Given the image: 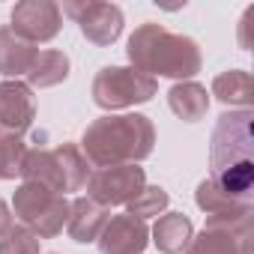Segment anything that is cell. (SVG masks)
I'll return each instance as SVG.
<instances>
[{
	"label": "cell",
	"instance_id": "obj_11",
	"mask_svg": "<svg viewBox=\"0 0 254 254\" xmlns=\"http://www.w3.org/2000/svg\"><path fill=\"white\" fill-rule=\"evenodd\" d=\"M251 239V221H224L206 218L200 236H191L186 254H239V245Z\"/></svg>",
	"mask_w": 254,
	"mask_h": 254
},
{
	"label": "cell",
	"instance_id": "obj_22",
	"mask_svg": "<svg viewBox=\"0 0 254 254\" xmlns=\"http://www.w3.org/2000/svg\"><path fill=\"white\" fill-rule=\"evenodd\" d=\"M39 242L42 239L27 227H12L0 239V254H39Z\"/></svg>",
	"mask_w": 254,
	"mask_h": 254
},
{
	"label": "cell",
	"instance_id": "obj_6",
	"mask_svg": "<svg viewBox=\"0 0 254 254\" xmlns=\"http://www.w3.org/2000/svg\"><path fill=\"white\" fill-rule=\"evenodd\" d=\"M156 90H159L156 78H150L132 66H105L93 78V102L102 111L144 105L156 96Z\"/></svg>",
	"mask_w": 254,
	"mask_h": 254
},
{
	"label": "cell",
	"instance_id": "obj_18",
	"mask_svg": "<svg viewBox=\"0 0 254 254\" xmlns=\"http://www.w3.org/2000/svg\"><path fill=\"white\" fill-rule=\"evenodd\" d=\"M24 78H27V87H30V90H33V87H36V90L57 87L60 81L69 78V57H66L63 51H54V48L39 51L36 60H33V66H30V72H27Z\"/></svg>",
	"mask_w": 254,
	"mask_h": 254
},
{
	"label": "cell",
	"instance_id": "obj_14",
	"mask_svg": "<svg viewBox=\"0 0 254 254\" xmlns=\"http://www.w3.org/2000/svg\"><path fill=\"white\" fill-rule=\"evenodd\" d=\"M194 200L209 218H251V200L248 197H233V194L221 191L218 186H212L209 180H203L197 186Z\"/></svg>",
	"mask_w": 254,
	"mask_h": 254
},
{
	"label": "cell",
	"instance_id": "obj_3",
	"mask_svg": "<svg viewBox=\"0 0 254 254\" xmlns=\"http://www.w3.org/2000/svg\"><path fill=\"white\" fill-rule=\"evenodd\" d=\"M132 60V69L156 78V75H165V78H191L200 72V48L194 39L189 36H180V33H171L165 30L162 24H141L132 36H129V48H126Z\"/></svg>",
	"mask_w": 254,
	"mask_h": 254
},
{
	"label": "cell",
	"instance_id": "obj_8",
	"mask_svg": "<svg viewBox=\"0 0 254 254\" xmlns=\"http://www.w3.org/2000/svg\"><path fill=\"white\" fill-rule=\"evenodd\" d=\"M60 12L75 18L84 39L99 48L117 42V36L123 33V9L117 3H96V0H90V3H66Z\"/></svg>",
	"mask_w": 254,
	"mask_h": 254
},
{
	"label": "cell",
	"instance_id": "obj_23",
	"mask_svg": "<svg viewBox=\"0 0 254 254\" xmlns=\"http://www.w3.org/2000/svg\"><path fill=\"white\" fill-rule=\"evenodd\" d=\"M12 227H15L12 224V209L6 206V200H0V239H3Z\"/></svg>",
	"mask_w": 254,
	"mask_h": 254
},
{
	"label": "cell",
	"instance_id": "obj_24",
	"mask_svg": "<svg viewBox=\"0 0 254 254\" xmlns=\"http://www.w3.org/2000/svg\"><path fill=\"white\" fill-rule=\"evenodd\" d=\"M239 254H251V239H245V242L239 245Z\"/></svg>",
	"mask_w": 254,
	"mask_h": 254
},
{
	"label": "cell",
	"instance_id": "obj_1",
	"mask_svg": "<svg viewBox=\"0 0 254 254\" xmlns=\"http://www.w3.org/2000/svg\"><path fill=\"white\" fill-rule=\"evenodd\" d=\"M156 129L144 114H120L99 117L87 126L81 138V153L93 168L138 165L153 153Z\"/></svg>",
	"mask_w": 254,
	"mask_h": 254
},
{
	"label": "cell",
	"instance_id": "obj_13",
	"mask_svg": "<svg viewBox=\"0 0 254 254\" xmlns=\"http://www.w3.org/2000/svg\"><path fill=\"white\" fill-rule=\"evenodd\" d=\"M108 224V209L99 206L90 197H75L69 203V218H66V230L75 242H96L102 227Z\"/></svg>",
	"mask_w": 254,
	"mask_h": 254
},
{
	"label": "cell",
	"instance_id": "obj_4",
	"mask_svg": "<svg viewBox=\"0 0 254 254\" xmlns=\"http://www.w3.org/2000/svg\"><path fill=\"white\" fill-rule=\"evenodd\" d=\"M21 177L24 183H39L54 194L81 191L90 180V162L75 144H60L54 150H27Z\"/></svg>",
	"mask_w": 254,
	"mask_h": 254
},
{
	"label": "cell",
	"instance_id": "obj_17",
	"mask_svg": "<svg viewBox=\"0 0 254 254\" xmlns=\"http://www.w3.org/2000/svg\"><path fill=\"white\" fill-rule=\"evenodd\" d=\"M168 105H171V111L183 123H197L209 111V93H206V87H200L194 81H183V84H174L171 87Z\"/></svg>",
	"mask_w": 254,
	"mask_h": 254
},
{
	"label": "cell",
	"instance_id": "obj_20",
	"mask_svg": "<svg viewBox=\"0 0 254 254\" xmlns=\"http://www.w3.org/2000/svg\"><path fill=\"white\" fill-rule=\"evenodd\" d=\"M27 159V144L12 135H0V180H15L21 177Z\"/></svg>",
	"mask_w": 254,
	"mask_h": 254
},
{
	"label": "cell",
	"instance_id": "obj_9",
	"mask_svg": "<svg viewBox=\"0 0 254 254\" xmlns=\"http://www.w3.org/2000/svg\"><path fill=\"white\" fill-rule=\"evenodd\" d=\"M63 27V12L51 0H21L12 9V24L9 30L21 36L24 42H51Z\"/></svg>",
	"mask_w": 254,
	"mask_h": 254
},
{
	"label": "cell",
	"instance_id": "obj_16",
	"mask_svg": "<svg viewBox=\"0 0 254 254\" xmlns=\"http://www.w3.org/2000/svg\"><path fill=\"white\" fill-rule=\"evenodd\" d=\"M39 48L15 36L9 27H0V75H27Z\"/></svg>",
	"mask_w": 254,
	"mask_h": 254
},
{
	"label": "cell",
	"instance_id": "obj_15",
	"mask_svg": "<svg viewBox=\"0 0 254 254\" xmlns=\"http://www.w3.org/2000/svg\"><path fill=\"white\" fill-rule=\"evenodd\" d=\"M191 236H194V227H191L189 215H183V212H168L153 227V242L162 254H183L189 248Z\"/></svg>",
	"mask_w": 254,
	"mask_h": 254
},
{
	"label": "cell",
	"instance_id": "obj_19",
	"mask_svg": "<svg viewBox=\"0 0 254 254\" xmlns=\"http://www.w3.org/2000/svg\"><path fill=\"white\" fill-rule=\"evenodd\" d=\"M212 96L224 105H242V111L254 99V81L245 69H227L212 81Z\"/></svg>",
	"mask_w": 254,
	"mask_h": 254
},
{
	"label": "cell",
	"instance_id": "obj_7",
	"mask_svg": "<svg viewBox=\"0 0 254 254\" xmlns=\"http://www.w3.org/2000/svg\"><path fill=\"white\" fill-rule=\"evenodd\" d=\"M144 189V168L138 165H117V168H96L87 180V197L99 206H120L129 203Z\"/></svg>",
	"mask_w": 254,
	"mask_h": 254
},
{
	"label": "cell",
	"instance_id": "obj_21",
	"mask_svg": "<svg viewBox=\"0 0 254 254\" xmlns=\"http://www.w3.org/2000/svg\"><path fill=\"white\" fill-rule=\"evenodd\" d=\"M168 191L162 189V186H144L129 203V215H135V218H153V215H159V212H165V206H168Z\"/></svg>",
	"mask_w": 254,
	"mask_h": 254
},
{
	"label": "cell",
	"instance_id": "obj_5",
	"mask_svg": "<svg viewBox=\"0 0 254 254\" xmlns=\"http://www.w3.org/2000/svg\"><path fill=\"white\" fill-rule=\"evenodd\" d=\"M12 209L24 221V227L30 233H36L39 239L57 236L66 227V218H69L66 197L54 194L51 189H45L39 183H21L15 197H12Z\"/></svg>",
	"mask_w": 254,
	"mask_h": 254
},
{
	"label": "cell",
	"instance_id": "obj_2",
	"mask_svg": "<svg viewBox=\"0 0 254 254\" xmlns=\"http://www.w3.org/2000/svg\"><path fill=\"white\" fill-rule=\"evenodd\" d=\"M251 111H236L218 117V126L209 144V183L233 197L251 200V180H254V159H251Z\"/></svg>",
	"mask_w": 254,
	"mask_h": 254
},
{
	"label": "cell",
	"instance_id": "obj_12",
	"mask_svg": "<svg viewBox=\"0 0 254 254\" xmlns=\"http://www.w3.org/2000/svg\"><path fill=\"white\" fill-rule=\"evenodd\" d=\"M147 236H150V227L141 218L123 212V215L108 218L96 242L102 254H144Z\"/></svg>",
	"mask_w": 254,
	"mask_h": 254
},
{
	"label": "cell",
	"instance_id": "obj_10",
	"mask_svg": "<svg viewBox=\"0 0 254 254\" xmlns=\"http://www.w3.org/2000/svg\"><path fill=\"white\" fill-rule=\"evenodd\" d=\"M36 117V99L33 90L21 81H3L0 84V135L21 138Z\"/></svg>",
	"mask_w": 254,
	"mask_h": 254
}]
</instances>
